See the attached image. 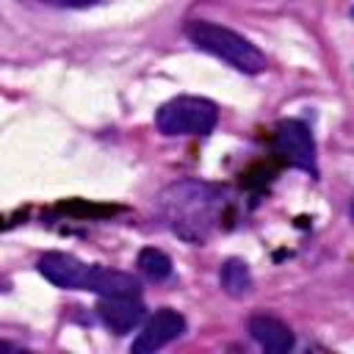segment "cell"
I'll list each match as a JSON object with an SVG mask.
<instances>
[{
  "label": "cell",
  "mask_w": 354,
  "mask_h": 354,
  "mask_svg": "<svg viewBox=\"0 0 354 354\" xmlns=\"http://www.w3.org/2000/svg\"><path fill=\"white\" fill-rule=\"evenodd\" d=\"M218 282H221L224 293H227V296H235V299L252 293V288H254V279H252L249 266H246L243 260H238V257H230V260L221 263V268H218Z\"/></svg>",
  "instance_id": "9c48e42d"
},
{
  "label": "cell",
  "mask_w": 354,
  "mask_h": 354,
  "mask_svg": "<svg viewBox=\"0 0 354 354\" xmlns=\"http://www.w3.org/2000/svg\"><path fill=\"white\" fill-rule=\"evenodd\" d=\"M218 124V108L205 97H174L155 111L160 136H210Z\"/></svg>",
  "instance_id": "3957f363"
},
{
  "label": "cell",
  "mask_w": 354,
  "mask_h": 354,
  "mask_svg": "<svg viewBox=\"0 0 354 354\" xmlns=\"http://www.w3.org/2000/svg\"><path fill=\"white\" fill-rule=\"evenodd\" d=\"M249 335L257 340V346L268 354H285L293 348L296 337L290 332V326L274 315H252L249 318Z\"/></svg>",
  "instance_id": "ba28073f"
},
{
  "label": "cell",
  "mask_w": 354,
  "mask_h": 354,
  "mask_svg": "<svg viewBox=\"0 0 354 354\" xmlns=\"http://www.w3.org/2000/svg\"><path fill=\"white\" fill-rule=\"evenodd\" d=\"M274 149L282 155L293 169L307 171L310 177H318V160H315V141L310 127L301 119H282L274 127Z\"/></svg>",
  "instance_id": "5b68a950"
},
{
  "label": "cell",
  "mask_w": 354,
  "mask_h": 354,
  "mask_svg": "<svg viewBox=\"0 0 354 354\" xmlns=\"http://www.w3.org/2000/svg\"><path fill=\"white\" fill-rule=\"evenodd\" d=\"M39 274L53 282L55 288H66V290H94L97 274L102 266L94 263H83L80 257L69 254V252H44L36 263Z\"/></svg>",
  "instance_id": "277c9868"
},
{
  "label": "cell",
  "mask_w": 354,
  "mask_h": 354,
  "mask_svg": "<svg viewBox=\"0 0 354 354\" xmlns=\"http://www.w3.org/2000/svg\"><path fill=\"white\" fill-rule=\"evenodd\" d=\"M185 36L196 50L227 61L243 75H260L266 69V55L232 28H224L210 19H191L185 25Z\"/></svg>",
  "instance_id": "7a4b0ae2"
},
{
  "label": "cell",
  "mask_w": 354,
  "mask_h": 354,
  "mask_svg": "<svg viewBox=\"0 0 354 354\" xmlns=\"http://www.w3.org/2000/svg\"><path fill=\"white\" fill-rule=\"evenodd\" d=\"M227 194L202 180H177L158 196L160 221L188 243H205L224 218Z\"/></svg>",
  "instance_id": "6da1fadb"
},
{
  "label": "cell",
  "mask_w": 354,
  "mask_h": 354,
  "mask_svg": "<svg viewBox=\"0 0 354 354\" xmlns=\"http://www.w3.org/2000/svg\"><path fill=\"white\" fill-rule=\"evenodd\" d=\"M97 315L113 335H127L144 321L147 307L141 296H100Z\"/></svg>",
  "instance_id": "52a82bcc"
},
{
  "label": "cell",
  "mask_w": 354,
  "mask_h": 354,
  "mask_svg": "<svg viewBox=\"0 0 354 354\" xmlns=\"http://www.w3.org/2000/svg\"><path fill=\"white\" fill-rule=\"evenodd\" d=\"M136 266H138V271H141L147 279H152V282H163V279L171 277V260H169V254L160 252V249H155V246L141 249Z\"/></svg>",
  "instance_id": "8fae6325"
},
{
  "label": "cell",
  "mask_w": 354,
  "mask_h": 354,
  "mask_svg": "<svg viewBox=\"0 0 354 354\" xmlns=\"http://www.w3.org/2000/svg\"><path fill=\"white\" fill-rule=\"evenodd\" d=\"M185 318L171 310V307H160L147 324L144 329L136 335V340L130 343V351L136 354H149V351H158L163 346H169L171 340H177L183 332H185Z\"/></svg>",
  "instance_id": "8992f818"
},
{
  "label": "cell",
  "mask_w": 354,
  "mask_h": 354,
  "mask_svg": "<svg viewBox=\"0 0 354 354\" xmlns=\"http://www.w3.org/2000/svg\"><path fill=\"white\" fill-rule=\"evenodd\" d=\"M91 293H97V296H141V282L127 271L100 268Z\"/></svg>",
  "instance_id": "30bf717a"
},
{
  "label": "cell",
  "mask_w": 354,
  "mask_h": 354,
  "mask_svg": "<svg viewBox=\"0 0 354 354\" xmlns=\"http://www.w3.org/2000/svg\"><path fill=\"white\" fill-rule=\"evenodd\" d=\"M58 6H66V8H86V6H94L97 0H53Z\"/></svg>",
  "instance_id": "7c38bea8"
}]
</instances>
